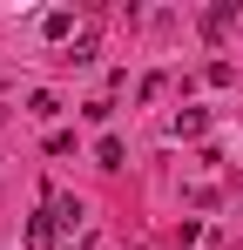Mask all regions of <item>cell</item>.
<instances>
[{"label":"cell","mask_w":243,"mask_h":250,"mask_svg":"<svg viewBox=\"0 0 243 250\" xmlns=\"http://www.w3.org/2000/svg\"><path fill=\"white\" fill-rule=\"evenodd\" d=\"M54 237H61L54 209H34V216H27V250H54Z\"/></svg>","instance_id":"obj_1"},{"label":"cell","mask_w":243,"mask_h":250,"mask_svg":"<svg viewBox=\"0 0 243 250\" xmlns=\"http://www.w3.org/2000/svg\"><path fill=\"white\" fill-rule=\"evenodd\" d=\"M47 209H54V223H61V230H81V216H88L81 196H47Z\"/></svg>","instance_id":"obj_2"},{"label":"cell","mask_w":243,"mask_h":250,"mask_svg":"<svg viewBox=\"0 0 243 250\" xmlns=\"http://www.w3.org/2000/svg\"><path fill=\"white\" fill-rule=\"evenodd\" d=\"M230 21H237V7H209V14H202V34H209V41H223V34H230Z\"/></svg>","instance_id":"obj_3"},{"label":"cell","mask_w":243,"mask_h":250,"mask_svg":"<svg viewBox=\"0 0 243 250\" xmlns=\"http://www.w3.org/2000/svg\"><path fill=\"white\" fill-rule=\"evenodd\" d=\"M122 156H128V149H122L115 135H101V142H95V163H101V169H122Z\"/></svg>","instance_id":"obj_4"},{"label":"cell","mask_w":243,"mask_h":250,"mask_svg":"<svg viewBox=\"0 0 243 250\" xmlns=\"http://www.w3.org/2000/svg\"><path fill=\"white\" fill-rule=\"evenodd\" d=\"M202 128H209V115H202V108H182V115H176V135H182V142H189V135H202Z\"/></svg>","instance_id":"obj_5"},{"label":"cell","mask_w":243,"mask_h":250,"mask_svg":"<svg viewBox=\"0 0 243 250\" xmlns=\"http://www.w3.org/2000/svg\"><path fill=\"white\" fill-rule=\"evenodd\" d=\"M40 34H47V41H68V34H75V21H68V14H47V21H40Z\"/></svg>","instance_id":"obj_6"},{"label":"cell","mask_w":243,"mask_h":250,"mask_svg":"<svg viewBox=\"0 0 243 250\" xmlns=\"http://www.w3.org/2000/svg\"><path fill=\"white\" fill-rule=\"evenodd\" d=\"M202 82H209V88H230V82H237V68H230V61H209V68H202Z\"/></svg>","instance_id":"obj_7"},{"label":"cell","mask_w":243,"mask_h":250,"mask_svg":"<svg viewBox=\"0 0 243 250\" xmlns=\"http://www.w3.org/2000/svg\"><path fill=\"white\" fill-rule=\"evenodd\" d=\"M27 115H40V122H54V115H61V102H54V95H47V88H40L34 102H27Z\"/></svg>","instance_id":"obj_8"}]
</instances>
